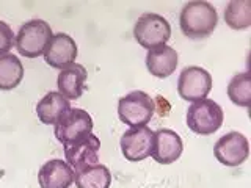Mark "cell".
Returning a JSON list of instances; mask_svg holds the SVG:
<instances>
[{
    "label": "cell",
    "instance_id": "52a82bcc",
    "mask_svg": "<svg viewBox=\"0 0 251 188\" xmlns=\"http://www.w3.org/2000/svg\"><path fill=\"white\" fill-rule=\"evenodd\" d=\"M212 90V75L200 66H187L177 80L179 96L187 102L207 99Z\"/></svg>",
    "mask_w": 251,
    "mask_h": 188
},
{
    "label": "cell",
    "instance_id": "7c38bea8",
    "mask_svg": "<svg viewBox=\"0 0 251 188\" xmlns=\"http://www.w3.org/2000/svg\"><path fill=\"white\" fill-rule=\"evenodd\" d=\"M184 151L182 140L175 130L159 129L152 137V151L151 157L160 164L175 163Z\"/></svg>",
    "mask_w": 251,
    "mask_h": 188
},
{
    "label": "cell",
    "instance_id": "9a60e30c",
    "mask_svg": "<svg viewBox=\"0 0 251 188\" xmlns=\"http://www.w3.org/2000/svg\"><path fill=\"white\" fill-rule=\"evenodd\" d=\"M177 52L170 46H162L149 50L146 55V68L157 78L170 77L177 68Z\"/></svg>",
    "mask_w": 251,
    "mask_h": 188
},
{
    "label": "cell",
    "instance_id": "ba28073f",
    "mask_svg": "<svg viewBox=\"0 0 251 188\" xmlns=\"http://www.w3.org/2000/svg\"><path fill=\"white\" fill-rule=\"evenodd\" d=\"M214 155L225 166H240L242 163H245L250 155V144L247 137L239 132L226 133L222 138H218L215 143Z\"/></svg>",
    "mask_w": 251,
    "mask_h": 188
},
{
    "label": "cell",
    "instance_id": "5bb4252c",
    "mask_svg": "<svg viewBox=\"0 0 251 188\" xmlns=\"http://www.w3.org/2000/svg\"><path fill=\"white\" fill-rule=\"evenodd\" d=\"M71 110V102L58 91H50L38 102L36 115L43 124L55 125Z\"/></svg>",
    "mask_w": 251,
    "mask_h": 188
},
{
    "label": "cell",
    "instance_id": "4fadbf2b",
    "mask_svg": "<svg viewBox=\"0 0 251 188\" xmlns=\"http://www.w3.org/2000/svg\"><path fill=\"white\" fill-rule=\"evenodd\" d=\"M74 169L60 159L46 162L38 172L41 188H69L74 182Z\"/></svg>",
    "mask_w": 251,
    "mask_h": 188
},
{
    "label": "cell",
    "instance_id": "ffe728a7",
    "mask_svg": "<svg viewBox=\"0 0 251 188\" xmlns=\"http://www.w3.org/2000/svg\"><path fill=\"white\" fill-rule=\"evenodd\" d=\"M227 97L234 105L248 108L251 104V77L248 72L235 74L227 85Z\"/></svg>",
    "mask_w": 251,
    "mask_h": 188
},
{
    "label": "cell",
    "instance_id": "3957f363",
    "mask_svg": "<svg viewBox=\"0 0 251 188\" xmlns=\"http://www.w3.org/2000/svg\"><path fill=\"white\" fill-rule=\"evenodd\" d=\"M133 36L141 47L152 50L157 47L167 46L171 38V25L160 14L145 13L140 16L133 27Z\"/></svg>",
    "mask_w": 251,
    "mask_h": 188
},
{
    "label": "cell",
    "instance_id": "8fae6325",
    "mask_svg": "<svg viewBox=\"0 0 251 188\" xmlns=\"http://www.w3.org/2000/svg\"><path fill=\"white\" fill-rule=\"evenodd\" d=\"M77 53V44L74 39L66 33H57L52 36L43 55L50 68L63 70L74 65Z\"/></svg>",
    "mask_w": 251,
    "mask_h": 188
},
{
    "label": "cell",
    "instance_id": "7a4b0ae2",
    "mask_svg": "<svg viewBox=\"0 0 251 188\" xmlns=\"http://www.w3.org/2000/svg\"><path fill=\"white\" fill-rule=\"evenodd\" d=\"M155 102L145 91H132L118 102V116L130 127H143L152 119Z\"/></svg>",
    "mask_w": 251,
    "mask_h": 188
},
{
    "label": "cell",
    "instance_id": "ac0fdd59",
    "mask_svg": "<svg viewBox=\"0 0 251 188\" xmlns=\"http://www.w3.org/2000/svg\"><path fill=\"white\" fill-rule=\"evenodd\" d=\"M24 78V66L13 53L0 55V90L11 91L18 88Z\"/></svg>",
    "mask_w": 251,
    "mask_h": 188
},
{
    "label": "cell",
    "instance_id": "9c48e42d",
    "mask_svg": "<svg viewBox=\"0 0 251 188\" xmlns=\"http://www.w3.org/2000/svg\"><path fill=\"white\" fill-rule=\"evenodd\" d=\"M99 151H100L99 138L96 135H93V133H88L86 137L65 146L66 163L74 169V172H77L83 168L91 166V164L99 163Z\"/></svg>",
    "mask_w": 251,
    "mask_h": 188
},
{
    "label": "cell",
    "instance_id": "2e32d148",
    "mask_svg": "<svg viewBox=\"0 0 251 188\" xmlns=\"http://www.w3.org/2000/svg\"><path fill=\"white\" fill-rule=\"evenodd\" d=\"M86 77H88L86 69L82 65L74 63V65L63 69L58 74V78H57L58 93L63 94L68 100L78 99L83 94Z\"/></svg>",
    "mask_w": 251,
    "mask_h": 188
},
{
    "label": "cell",
    "instance_id": "e0dca14e",
    "mask_svg": "<svg viewBox=\"0 0 251 188\" xmlns=\"http://www.w3.org/2000/svg\"><path fill=\"white\" fill-rule=\"evenodd\" d=\"M74 174L77 188H110L112 185V172L100 163L91 164Z\"/></svg>",
    "mask_w": 251,
    "mask_h": 188
},
{
    "label": "cell",
    "instance_id": "44dd1931",
    "mask_svg": "<svg viewBox=\"0 0 251 188\" xmlns=\"http://www.w3.org/2000/svg\"><path fill=\"white\" fill-rule=\"evenodd\" d=\"M14 44L16 36L13 33V28L6 22L0 21V55L8 53V50H11Z\"/></svg>",
    "mask_w": 251,
    "mask_h": 188
},
{
    "label": "cell",
    "instance_id": "5b68a950",
    "mask_svg": "<svg viewBox=\"0 0 251 188\" xmlns=\"http://www.w3.org/2000/svg\"><path fill=\"white\" fill-rule=\"evenodd\" d=\"M223 108L210 99H202L188 107L187 125L198 135H212L223 125Z\"/></svg>",
    "mask_w": 251,
    "mask_h": 188
},
{
    "label": "cell",
    "instance_id": "277c9868",
    "mask_svg": "<svg viewBox=\"0 0 251 188\" xmlns=\"http://www.w3.org/2000/svg\"><path fill=\"white\" fill-rule=\"evenodd\" d=\"M52 36V28L46 21H28L19 28L16 36V49L25 58H38L44 53Z\"/></svg>",
    "mask_w": 251,
    "mask_h": 188
},
{
    "label": "cell",
    "instance_id": "6da1fadb",
    "mask_svg": "<svg viewBox=\"0 0 251 188\" xmlns=\"http://www.w3.org/2000/svg\"><path fill=\"white\" fill-rule=\"evenodd\" d=\"M218 24V14L215 6L204 2L193 0L182 6L179 16L180 31L190 39H204L214 33Z\"/></svg>",
    "mask_w": 251,
    "mask_h": 188
},
{
    "label": "cell",
    "instance_id": "8992f818",
    "mask_svg": "<svg viewBox=\"0 0 251 188\" xmlns=\"http://www.w3.org/2000/svg\"><path fill=\"white\" fill-rule=\"evenodd\" d=\"M93 132V118L82 108H71L53 125V133L63 146L86 137Z\"/></svg>",
    "mask_w": 251,
    "mask_h": 188
},
{
    "label": "cell",
    "instance_id": "30bf717a",
    "mask_svg": "<svg viewBox=\"0 0 251 188\" xmlns=\"http://www.w3.org/2000/svg\"><path fill=\"white\" fill-rule=\"evenodd\" d=\"M154 132L143 125V127H132L124 132L121 137V152L126 160L138 163L151 157Z\"/></svg>",
    "mask_w": 251,
    "mask_h": 188
},
{
    "label": "cell",
    "instance_id": "d6986e66",
    "mask_svg": "<svg viewBox=\"0 0 251 188\" xmlns=\"http://www.w3.org/2000/svg\"><path fill=\"white\" fill-rule=\"evenodd\" d=\"M225 22L232 30H247L251 25L250 0H231L225 10Z\"/></svg>",
    "mask_w": 251,
    "mask_h": 188
}]
</instances>
